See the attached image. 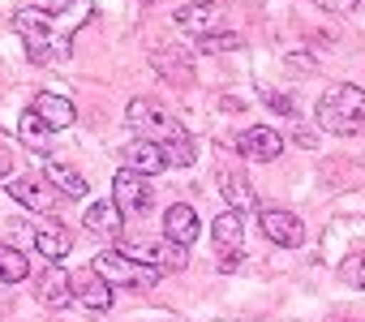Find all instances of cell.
Returning a JSON list of instances; mask_svg holds the SVG:
<instances>
[{"label": "cell", "mask_w": 365, "mask_h": 322, "mask_svg": "<svg viewBox=\"0 0 365 322\" xmlns=\"http://www.w3.org/2000/svg\"><path fill=\"white\" fill-rule=\"evenodd\" d=\"M91 14H95L91 0H56L48 9H18L14 31L22 35L35 65H52V61H65L73 52V31L86 26Z\"/></svg>", "instance_id": "obj_1"}, {"label": "cell", "mask_w": 365, "mask_h": 322, "mask_svg": "<svg viewBox=\"0 0 365 322\" xmlns=\"http://www.w3.org/2000/svg\"><path fill=\"white\" fill-rule=\"evenodd\" d=\"M125 125H129L133 137H146V142H159V146H163L168 168H190L194 159H198L190 133L180 129L159 103H150V99H133V103L125 108Z\"/></svg>", "instance_id": "obj_2"}, {"label": "cell", "mask_w": 365, "mask_h": 322, "mask_svg": "<svg viewBox=\"0 0 365 322\" xmlns=\"http://www.w3.org/2000/svg\"><path fill=\"white\" fill-rule=\"evenodd\" d=\"M314 120H318V129L339 133V137L356 133V129L365 125V90L352 86V82L327 86L322 99H318V108H314Z\"/></svg>", "instance_id": "obj_3"}, {"label": "cell", "mask_w": 365, "mask_h": 322, "mask_svg": "<svg viewBox=\"0 0 365 322\" xmlns=\"http://www.w3.org/2000/svg\"><path fill=\"white\" fill-rule=\"evenodd\" d=\"M108 284H133V288H155L159 284V266H150V262H138V258H129V254H120V249H103V254H95V262H91Z\"/></svg>", "instance_id": "obj_4"}, {"label": "cell", "mask_w": 365, "mask_h": 322, "mask_svg": "<svg viewBox=\"0 0 365 322\" xmlns=\"http://www.w3.org/2000/svg\"><path fill=\"white\" fill-rule=\"evenodd\" d=\"M5 189H9V198H14V202H22V207H26V211H35V215H52V211L61 207V198H65V194L43 177V172L14 177Z\"/></svg>", "instance_id": "obj_5"}, {"label": "cell", "mask_w": 365, "mask_h": 322, "mask_svg": "<svg viewBox=\"0 0 365 322\" xmlns=\"http://www.w3.org/2000/svg\"><path fill=\"white\" fill-rule=\"evenodd\" d=\"M112 202L120 207V215H125V219L146 215V211H150V202H155L150 177H142V172H133V168H120V172H116V181H112Z\"/></svg>", "instance_id": "obj_6"}, {"label": "cell", "mask_w": 365, "mask_h": 322, "mask_svg": "<svg viewBox=\"0 0 365 322\" xmlns=\"http://www.w3.org/2000/svg\"><path fill=\"white\" fill-rule=\"evenodd\" d=\"M211 237H215L220 266H224V271H232V266L241 262V254H245V224H241V211L224 207V211L215 215V224H211Z\"/></svg>", "instance_id": "obj_7"}, {"label": "cell", "mask_w": 365, "mask_h": 322, "mask_svg": "<svg viewBox=\"0 0 365 322\" xmlns=\"http://www.w3.org/2000/svg\"><path fill=\"white\" fill-rule=\"evenodd\" d=\"M176 26L185 35H194V39H207V35H215L224 26V9L215 5V0H198V5H185L176 14Z\"/></svg>", "instance_id": "obj_8"}, {"label": "cell", "mask_w": 365, "mask_h": 322, "mask_svg": "<svg viewBox=\"0 0 365 322\" xmlns=\"http://www.w3.org/2000/svg\"><path fill=\"white\" fill-rule=\"evenodd\" d=\"M258 224H262L267 241H275L279 249H297V245L305 241V224H301L292 211H262Z\"/></svg>", "instance_id": "obj_9"}, {"label": "cell", "mask_w": 365, "mask_h": 322, "mask_svg": "<svg viewBox=\"0 0 365 322\" xmlns=\"http://www.w3.org/2000/svg\"><path fill=\"white\" fill-rule=\"evenodd\" d=\"M237 150H241L245 159H258V164H271V159L284 150V137H279L275 129H267V125H254V129L237 133Z\"/></svg>", "instance_id": "obj_10"}, {"label": "cell", "mask_w": 365, "mask_h": 322, "mask_svg": "<svg viewBox=\"0 0 365 322\" xmlns=\"http://www.w3.org/2000/svg\"><path fill=\"white\" fill-rule=\"evenodd\" d=\"M31 112L52 129V133H61V129H69L73 120H78V108H73V99H65V95H52V90H43V95H35V103H31Z\"/></svg>", "instance_id": "obj_11"}, {"label": "cell", "mask_w": 365, "mask_h": 322, "mask_svg": "<svg viewBox=\"0 0 365 322\" xmlns=\"http://www.w3.org/2000/svg\"><path fill=\"white\" fill-rule=\"evenodd\" d=\"M120 159H125V168H133V172H142V177H155V172L168 168L163 146H159V142H146V137H133V142L120 150Z\"/></svg>", "instance_id": "obj_12"}, {"label": "cell", "mask_w": 365, "mask_h": 322, "mask_svg": "<svg viewBox=\"0 0 365 322\" xmlns=\"http://www.w3.org/2000/svg\"><path fill=\"white\" fill-rule=\"evenodd\" d=\"M73 301H82L86 309L103 313V309H112V284H108V279L91 266V271L73 275Z\"/></svg>", "instance_id": "obj_13"}, {"label": "cell", "mask_w": 365, "mask_h": 322, "mask_svg": "<svg viewBox=\"0 0 365 322\" xmlns=\"http://www.w3.org/2000/svg\"><path fill=\"white\" fill-rule=\"evenodd\" d=\"M198 232H202V224H198L194 207H172V211L163 215V241H172V245H180V249H190V245L198 241Z\"/></svg>", "instance_id": "obj_14"}, {"label": "cell", "mask_w": 365, "mask_h": 322, "mask_svg": "<svg viewBox=\"0 0 365 322\" xmlns=\"http://www.w3.org/2000/svg\"><path fill=\"white\" fill-rule=\"evenodd\" d=\"M39 301L52 305V309H61V305L73 301V275L61 262H48V271L39 275Z\"/></svg>", "instance_id": "obj_15"}, {"label": "cell", "mask_w": 365, "mask_h": 322, "mask_svg": "<svg viewBox=\"0 0 365 322\" xmlns=\"http://www.w3.org/2000/svg\"><path fill=\"white\" fill-rule=\"evenodd\" d=\"M150 65H155V73H159L163 82H176V86L194 78V61H190L185 48H168V43H163V48L150 56Z\"/></svg>", "instance_id": "obj_16"}, {"label": "cell", "mask_w": 365, "mask_h": 322, "mask_svg": "<svg viewBox=\"0 0 365 322\" xmlns=\"http://www.w3.org/2000/svg\"><path fill=\"white\" fill-rule=\"evenodd\" d=\"M220 194H224V202L232 207V211H241V215H254L258 211V194L250 189V181L241 177V172H220Z\"/></svg>", "instance_id": "obj_17"}, {"label": "cell", "mask_w": 365, "mask_h": 322, "mask_svg": "<svg viewBox=\"0 0 365 322\" xmlns=\"http://www.w3.org/2000/svg\"><path fill=\"white\" fill-rule=\"evenodd\" d=\"M35 249H39L48 262H61V258L73 249V237H69L61 224H43V228H35Z\"/></svg>", "instance_id": "obj_18"}, {"label": "cell", "mask_w": 365, "mask_h": 322, "mask_svg": "<svg viewBox=\"0 0 365 322\" xmlns=\"http://www.w3.org/2000/svg\"><path fill=\"white\" fill-rule=\"evenodd\" d=\"M43 177H48V181H52V185H56L65 198H86V194H91L86 177H82V172H73L69 164H56V159H52V164L43 168Z\"/></svg>", "instance_id": "obj_19"}, {"label": "cell", "mask_w": 365, "mask_h": 322, "mask_svg": "<svg viewBox=\"0 0 365 322\" xmlns=\"http://www.w3.org/2000/svg\"><path fill=\"white\" fill-rule=\"evenodd\" d=\"M120 207L116 202H91L86 207V228L91 232H99V237H116L120 232Z\"/></svg>", "instance_id": "obj_20"}, {"label": "cell", "mask_w": 365, "mask_h": 322, "mask_svg": "<svg viewBox=\"0 0 365 322\" xmlns=\"http://www.w3.org/2000/svg\"><path fill=\"white\" fill-rule=\"evenodd\" d=\"M26 275H31L26 254H22V249H14V245H0V279H5V284H22Z\"/></svg>", "instance_id": "obj_21"}, {"label": "cell", "mask_w": 365, "mask_h": 322, "mask_svg": "<svg viewBox=\"0 0 365 322\" xmlns=\"http://www.w3.org/2000/svg\"><path fill=\"white\" fill-rule=\"evenodd\" d=\"M48 133H52V129H48L35 112H26V116H22L18 137H22V146H26V150H39V155H43V150H48Z\"/></svg>", "instance_id": "obj_22"}, {"label": "cell", "mask_w": 365, "mask_h": 322, "mask_svg": "<svg viewBox=\"0 0 365 322\" xmlns=\"http://www.w3.org/2000/svg\"><path fill=\"white\" fill-rule=\"evenodd\" d=\"M202 48H207V52H237V48H245V39H241V35H224V31H215V35L202 39Z\"/></svg>", "instance_id": "obj_23"}, {"label": "cell", "mask_w": 365, "mask_h": 322, "mask_svg": "<svg viewBox=\"0 0 365 322\" xmlns=\"http://www.w3.org/2000/svg\"><path fill=\"white\" fill-rule=\"evenodd\" d=\"M339 275L348 279V284H356V288H365V249H356L344 266H339Z\"/></svg>", "instance_id": "obj_24"}, {"label": "cell", "mask_w": 365, "mask_h": 322, "mask_svg": "<svg viewBox=\"0 0 365 322\" xmlns=\"http://www.w3.org/2000/svg\"><path fill=\"white\" fill-rule=\"evenodd\" d=\"M314 5H318V9H327V14H352L361 0H314Z\"/></svg>", "instance_id": "obj_25"}, {"label": "cell", "mask_w": 365, "mask_h": 322, "mask_svg": "<svg viewBox=\"0 0 365 322\" xmlns=\"http://www.w3.org/2000/svg\"><path fill=\"white\" fill-rule=\"evenodd\" d=\"M9 168H14V155L0 146V177H9Z\"/></svg>", "instance_id": "obj_26"}, {"label": "cell", "mask_w": 365, "mask_h": 322, "mask_svg": "<svg viewBox=\"0 0 365 322\" xmlns=\"http://www.w3.org/2000/svg\"><path fill=\"white\" fill-rule=\"evenodd\" d=\"M142 5H150V0H142Z\"/></svg>", "instance_id": "obj_27"}]
</instances>
